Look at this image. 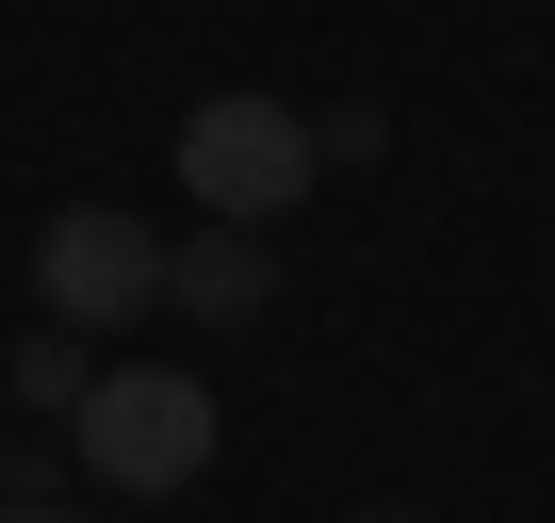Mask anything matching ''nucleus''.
Instances as JSON below:
<instances>
[{
  "instance_id": "nucleus-5",
  "label": "nucleus",
  "mask_w": 555,
  "mask_h": 523,
  "mask_svg": "<svg viewBox=\"0 0 555 523\" xmlns=\"http://www.w3.org/2000/svg\"><path fill=\"white\" fill-rule=\"evenodd\" d=\"M82 344H99V328H34V344H17V377H0V409H82V393H99V360H82Z\"/></svg>"
},
{
  "instance_id": "nucleus-2",
  "label": "nucleus",
  "mask_w": 555,
  "mask_h": 523,
  "mask_svg": "<svg viewBox=\"0 0 555 523\" xmlns=\"http://www.w3.org/2000/svg\"><path fill=\"white\" fill-rule=\"evenodd\" d=\"M82 474L99 490H196L212 474V377H180V360L99 377L82 393Z\"/></svg>"
},
{
  "instance_id": "nucleus-4",
  "label": "nucleus",
  "mask_w": 555,
  "mask_h": 523,
  "mask_svg": "<svg viewBox=\"0 0 555 523\" xmlns=\"http://www.w3.org/2000/svg\"><path fill=\"white\" fill-rule=\"evenodd\" d=\"M261 295H278L261 229H196V245H164V311H196V328H245Z\"/></svg>"
},
{
  "instance_id": "nucleus-1",
  "label": "nucleus",
  "mask_w": 555,
  "mask_h": 523,
  "mask_svg": "<svg viewBox=\"0 0 555 523\" xmlns=\"http://www.w3.org/2000/svg\"><path fill=\"white\" fill-rule=\"evenodd\" d=\"M311 180H327V148H311V115H295V99H196V115H180V196H196L212 229L295 213Z\"/></svg>"
},
{
  "instance_id": "nucleus-6",
  "label": "nucleus",
  "mask_w": 555,
  "mask_h": 523,
  "mask_svg": "<svg viewBox=\"0 0 555 523\" xmlns=\"http://www.w3.org/2000/svg\"><path fill=\"white\" fill-rule=\"evenodd\" d=\"M0 523H66V507H34V490H17V507H0Z\"/></svg>"
},
{
  "instance_id": "nucleus-7",
  "label": "nucleus",
  "mask_w": 555,
  "mask_h": 523,
  "mask_svg": "<svg viewBox=\"0 0 555 523\" xmlns=\"http://www.w3.org/2000/svg\"><path fill=\"white\" fill-rule=\"evenodd\" d=\"M376 523H409V507H376Z\"/></svg>"
},
{
  "instance_id": "nucleus-3",
  "label": "nucleus",
  "mask_w": 555,
  "mask_h": 523,
  "mask_svg": "<svg viewBox=\"0 0 555 523\" xmlns=\"http://www.w3.org/2000/svg\"><path fill=\"white\" fill-rule=\"evenodd\" d=\"M34 295H50V328H131V311H164V245H147V213L66 196V213L34 229Z\"/></svg>"
}]
</instances>
